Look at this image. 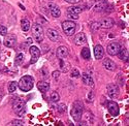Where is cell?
Here are the masks:
<instances>
[{"mask_svg":"<svg viewBox=\"0 0 129 126\" xmlns=\"http://www.w3.org/2000/svg\"><path fill=\"white\" fill-rule=\"evenodd\" d=\"M34 85V80L31 76H24L20 79L18 83V87L20 88L21 91L23 92H28L33 88Z\"/></svg>","mask_w":129,"mask_h":126,"instance_id":"1","label":"cell"},{"mask_svg":"<svg viewBox=\"0 0 129 126\" xmlns=\"http://www.w3.org/2000/svg\"><path fill=\"white\" fill-rule=\"evenodd\" d=\"M24 123L21 121V120H13L12 122L9 123V125H18V126H21V125H23Z\"/></svg>","mask_w":129,"mask_h":126,"instance_id":"33","label":"cell"},{"mask_svg":"<svg viewBox=\"0 0 129 126\" xmlns=\"http://www.w3.org/2000/svg\"><path fill=\"white\" fill-rule=\"evenodd\" d=\"M27 44H28V45H31V44H32V38H30V37L27 38Z\"/></svg>","mask_w":129,"mask_h":126,"instance_id":"38","label":"cell"},{"mask_svg":"<svg viewBox=\"0 0 129 126\" xmlns=\"http://www.w3.org/2000/svg\"><path fill=\"white\" fill-rule=\"evenodd\" d=\"M37 89L42 93H46L50 89V84L48 82H45V81H40L37 83Z\"/></svg>","mask_w":129,"mask_h":126,"instance_id":"19","label":"cell"},{"mask_svg":"<svg viewBox=\"0 0 129 126\" xmlns=\"http://www.w3.org/2000/svg\"><path fill=\"white\" fill-rule=\"evenodd\" d=\"M29 52H30V55H31L30 63L33 64V63H35L38 60V58L40 57V50L35 46H31L30 49H29Z\"/></svg>","mask_w":129,"mask_h":126,"instance_id":"7","label":"cell"},{"mask_svg":"<svg viewBox=\"0 0 129 126\" xmlns=\"http://www.w3.org/2000/svg\"><path fill=\"white\" fill-rule=\"evenodd\" d=\"M70 76H71V78H79V77H80V71H79V69H78V68H73V69L71 70Z\"/></svg>","mask_w":129,"mask_h":126,"instance_id":"29","label":"cell"},{"mask_svg":"<svg viewBox=\"0 0 129 126\" xmlns=\"http://www.w3.org/2000/svg\"><path fill=\"white\" fill-rule=\"evenodd\" d=\"M82 12H83V8L81 6H71V7H68L67 8V13H70V14L79 15Z\"/></svg>","mask_w":129,"mask_h":126,"instance_id":"23","label":"cell"},{"mask_svg":"<svg viewBox=\"0 0 129 126\" xmlns=\"http://www.w3.org/2000/svg\"><path fill=\"white\" fill-rule=\"evenodd\" d=\"M88 100L89 101H92L93 100V92L92 91H90L89 94H88Z\"/></svg>","mask_w":129,"mask_h":126,"instance_id":"37","label":"cell"},{"mask_svg":"<svg viewBox=\"0 0 129 126\" xmlns=\"http://www.w3.org/2000/svg\"><path fill=\"white\" fill-rule=\"evenodd\" d=\"M107 94L111 98H117L119 95V87L116 84H109L107 85Z\"/></svg>","mask_w":129,"mask_h":126,"instance_id":"9","label":"cell"},{"mask_svg":"<svg viewBox=\"0 0 129 126\" xmlns=\"http://www.w3.org/2000/svg\"><path fill=\"white\" fill-rule=\"evenodd\" d=\"M99 25H100V28L110 29V28H112L115 25V21L112 18H104V19H102L99 22Z\"/></svg>","mask_w":129,"mask_h":126,"instance_id":"11","label":"cell"},{"mask_svg":"<svg viewBox=\"0 0 129 126\" xmlns=\"http://www.w3.org/2000/svg\"><path fill=\"white\" fill-rule=\"evenodd\" d=\"M65 2L70 3V4H77V3L81 2V0H65Z\"/></svg>","mask_w":129,"mask_h":126,"instance_id":"36","label":"cell"},{"mask_svg":"<svg viewBox=\"0 0 129 126\" xmlns=\"http://www.w3.org/2000/svg\"><path fill=\"white\" fill-rule=\"evenodd\" d=\"M103 55H104V50H103L102 46H100V45L95 46V48H94V56H95V58L97 60H99V59H101L103 57Z\"/></svg>","mask_w":129,"mask_h":126,"instance_id":"18","label":"cell"},{"mask_svg":"<svg viewBox=\"0 0 129 126\" xmlns=\"http://www.w3.org/2000/svg\"><path fill=\"white\" fill-rule=\"evenodd\" d=\"M83 110H84V107L81 101L78 100V101L73 102L71 111H70V115L74 121L80 122V120L82 119V116H83Z\"/></svg>","mask_w":129,"mask_h":126,"instance_id":"2","label":"cell"},{"mask_svg":"<svg viewBox=\"0 0 129 126\" xmlns=\"http://www.w3.org/2000/svg\"><path fill=\"white\" fill-rule=\"evenodd\" d=\"M65 111H66V106L64 103H61V104H59L58 106V112L59 113H65Z\"/></svg>","mask_w":129,"mask_h":126,"instance_id":"32","label":"cell"},{"mask_svg":"<svg viewBox=\"0 0 129 126\" xmlns=\"http://www.w3.org/2000/svg\"><path fill=\"white\" fill-rule=\"evenodd\" d=\"M76 28H77V24L73 22V21L67 20V21H64L62 23V29H63V32L65 33L67 36H71L74 34L76 32Z\"/></svg>","mask_w":129,"mask_h":126,"instance_id":"3","label":"cell"},{"mask_svg":"<svg viewBox=\"0 0 129 126\" xmlns=\"http://www.w3.org/2000/svg\"><path fill=\"white\" fill-rule=\"evenodd\" d=\"M81 56H82L85 60H89V59H90V57H91V54H90V50H89V48H87V47L83 48V50H82V52H81Z\"/></svg>","mask_w":129,"mask_h":126,"instance_id":"24","label":"cell"},{"mask_svg":"<svg viewBox=\"0 0 129 126\" xmlns=\"http://www.w3.org/2000/svg\"><path fill=\"white\" fill-rule=\"evenodd\" d=\"M19 6H20V7H21V8H22V9H23V10H25V7H24V6H23V5H22V4H21V3H19Z\"/></svg>","mask_w":129,"mask_h":126,"instance_id":"39","label":"cell"},{"mask_svg":"<svg viewBox=\"0 0 129 126\" xmlns=\"http://www.w3.org/2000/svg\"><path fill=\"white\" fill-rule=\"evenodd\" d=\"M121 49L122 48H121L120 44H118V43H111V44H109V46H107V48H106V52H107V54L111 55V56H116L120 52Z\"/></svg>","mask_w":129,"mask_h":126,"instance_id":"6","label":"cell"},{"mask_svg":"<svg viewBox=\"0 0 129 126\" xmlns=\"http://www.w3.org/2000/svg\"><path fill=\"white\" fill-rule=\"evenodd\" d=\"M49 9L50 13L54 18H59L61 16V10L59 8V6L55 3H49Z\"/></svg>","mask_w":129,"mask_h":126,"instance_id":"13","label":"cell"},{"mask_svg":"<svg viewBox=\"0 0 129 126\" xmlns=\"http://www.w3.org/2000/svg\"><path fill=\"white\" fill-rule=\"evenodd\" d=\"M7 34V28L3 25H0V35L5 36Z\"/></svg>","mask_w":129,"mask_h":126,"instance_id":"31","label":"cell"},{"mask_svg":"<svg viewBox=\"0 0 129 126\" xmlns=\"http://www.w3.org/2000/svg\"><path fill=\"white\" fill-rule=\"evenodd\" d=\"M99 28H100L99 22H93V23L91 24V30H92V31H97Z\"/></svg>","mask_w":129,"mask_h":126,"instance_id":"30","label":"cell"},{"mask_svg":"<svg viewBox=\"0 0 129 126\" xmlns=\"http://www.w3.org/2000/svg\"><path fill=\"white\" fill-rule=\"evenodd\" d=\"M82 79H83V83L85 84V85H88V86H94V81L92 79V77L90 75H88V73H83L82 76Z\"/></svg>","mask_w":129,"mask_h":126,"instance_id":"20","label":"cell"},{"mask_svg":"<svg viewBox=\"0 0 129 126\" xmlns=\"http://www.w3.org/2000/svg\"><path fill=\"white\" fill-rule=\"evenodd\" d=\"M24 61V54L23 53H19L17 54L16 58H15V63H16V65H21L23 63Z\"/></svg>","mask_w":129,"mask_h":126,"instance_id":"25","label":"cell"},{"mask_svg":"<svg viewBox=\"0 0 129 126\" xmlns=\"http://www.w3.org/2000/svg\"><path fill=\"white\" fill-rule=\"evenodd\" d=\"M21 28H22V30L24 31V32L29 31L30 30V22H29V20H27V19H22V20H21Z\"/></svg>","mask_w":129,"mask_h":126,"instance_id":"22","label":"cell"},{"mask_svg":"<svg viewBox=\"0 0 129 126\" xmlns=\"http://www.w3.org/2000/svg\"><path fill=\"white\" fill-rule=\"evenodd\" d=\"M60 67L62 68V70H63L64 72H66V71L68 70L69 65H68V64H66V63H64V61L61 59V60H60Z\"/></svg>","mask_w":129,"mask_h":126,"instance_id":"28","label":"cell"},{"mask_svg":"<svg viewBox=\"0 0 129 126\" xmlns=\"http://www.w3.org/2000/svg\"><path fill=\"white\" fill-rule=\"evenodd\" d=\"M74 44H76L77 46H83L85 45L86 43H87V37H86V34L83 33V32H80L78 33L76 36H74Z\"/></svg>","mask_w":129,"mask_h":126,"instance_id":"12","label":"cell"},{"mask_svg":"<svg viewBox=\"0 0 129 126\" xmlns=\"http://www.w3.org/2000/svg\"><path fill=\"white\" fill-rule=\"evenodd\" d=\"M47 35H48L49 39L52 40V41H54V43L58 41L59 38H60V35H59V33H58V31L55 30V29H52V28L48 29V31H47Z\"/></svg>","mask_w":129,"mask_h":126,"instance_id":"14","label":"cell"},{"mask_svg":"<svg viewBox=\"0 0 129 126\" xmlns=\"http://www.w3.org/2000/svg\"><path fill=\"white\" fill-rule=\"evenodd\" d=\"M102 64H103V66H104L105 69L110 70V71H114L116 69V63L113 60H111L110 58H104Z\"/></svg>","mask_w":129,"mask_h":126,"instance_id":"16","label":"cell"},{"mask_svg":"<svg viewBox=\"0 0 129 126\" xmlns=\"http://www.w3.org/2000/svg\"><path fill=\"white\" fill-rule=\"evenodd\" d=\"M107 110H109L110 114L114 117H117L120 113L119 106H118V103L115 102V101H109L107 102Z\"/></svg>","mask_w":129,"mask_h":126,"instance_id":"8","label":"cell"},{"mask_svg":"<svg viewBox=\"0 0 129 126\" xmlns=\"http://www.w3.org/2000/svg\"><path fill=\"white\" fill-rule=\"evenodd\" d=\"M13 109H14V112L18 115V116H23V115L25 114V111H26V103H25L24 100L17 98L14 101Z\"/></svg>","mask_w":129,"mask_h":126,"instance_id":"4","label":"cell"},{"mask_svg":"<svg viewBox=\"0 0 129 126\" xmlns=\"http://www.w3.org/2000/svg\"><path fill=\"white\" fill-rule=\"evenodd\" d=\"M106 8H107V3L105 1H99V2L96 3L94 5V7H93L94 12H96V13L104 12V10H106Z\"/></svg>","mask_w":129,"mask_h":126,"instance_id":"17","label":"cell"},{"mask_svg":"<svg viewBox=\"0 0 129 126\" xmlns=\"http://www.w3.org/2000/svg\"><path fill=\"white\" fill-rule=\"evenodd\" d=\"M67 17H68V19H72V20H78L79 19V15L70 14V13H67Z\"/></svg>","mask_w":129,"mask_h":126,"instance_id":"34","label":"cell"},{"mask_svg":"<svg viewBox=\"0 0 129 126\" xmlns=\"http://www.w3.org/2000/svg\"><path fill=\"white\" fill-rule=\"evenodd\" d=\"M17 44V37L14 34H9V35H5V38L3 40V45L6 48H13L15 47Z\"/></svg>","mask_w":129,"mask_h":126,"instance_id":"10","label":"cell"},{"mask_svg":"<svg viewBox=\"0 0 129 126\" xmlns=\"http://www.w3.org/2000/svg\"><path fill=\"white\" fill-rule=\"evenodd\" d=\"M32 34H33L34 39L37 43H41L44 40V29H42L40 24L35 23L32 26Z\"/></svg>","mask_w":129,"mask_h":126,"instance_id":"5","label":"cell"},{"mask_svg":"<svg viewBox=\"0 0 129 126\" xmlns=\"http://www.w3.org/2000/svg\"><path fill=\"white\" fill-rule=\"evenodd\" d=\"M52 76H53V78L55 79V80H57V79L59 78V76H60V71H58V70H55V71L53 72V75H52Z\"/></svg>","mask_w":129,"mask_h":126,"instance_id":"35","label":"cell"},{"mask_svg":"<svg viewBox=\"0 0 129 126\" xmlns=\"http://www.w3.org/2000/svg\"><path fill=\"white\" fill-rule=\"evenodd\" d=\"M17 88H18V83L17 82H10L9 84H8V92L9 93H14L16 90H17Z\"/></svg>","mask_w":129,"mask_h":126,"instance_id":"26","label":"cell"},{"mask_svg":"<svg viewBox=\"0 0 129 126\" xmlns=\"http://www.w3.org/2000/svg\"><path fill=\"white\" fill-rule=\"evenodd\" d=\"M60 100V95L56 92V91H54L51 93V101L53 102H58Z\"/></svg>","mask_w":129,"mask_h":126,"instance_id":"27","label":"cell"},{"mask_svg":"<svg viewBox=\"0 0 129 126\" xmlns=\"http://www.w3.org/2000/svg\"><path fill=\"white\" fill-rule=\"evenodd\" d=\"M56 55L59 59H64L68 56V49L65 47V46H60L58 49H57V52H56Z\"/></svg>","mask_w":129,"mask_h":126,"instance_id":"15","label":"cell"},{"mask_svg":"<svg viewBox=\"0 0 129 126\" xmlns=\"http://www.w3.org/2000/svg\"><path fill=\"white\" fill-rule=\"evenodd\" d=\"M117 55L119 56V58H120L121 60H123V61H125V62H127V61H128L129 54H128L127 49H121V50H120V52H119V53H118Z\"/></svg>","mask_w":129,"mask_h":126,"instance_id":"21","label":"cell"}]
</instances>
